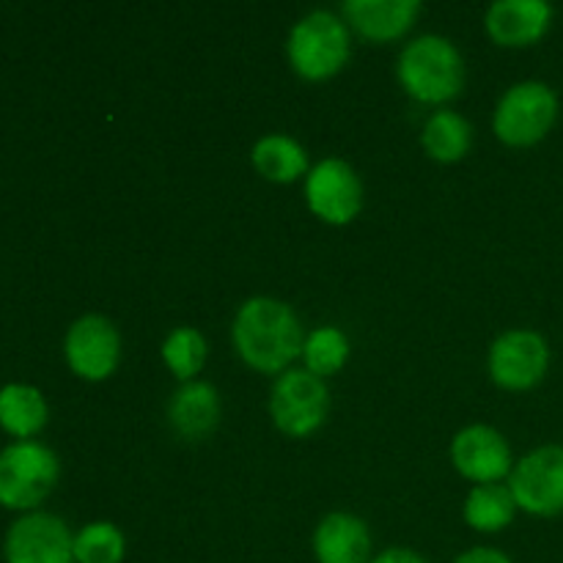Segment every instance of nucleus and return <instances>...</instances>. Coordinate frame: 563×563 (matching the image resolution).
<instances>
[{
  "label": "nucleus",
  "mask_w": 563,
  "mask_h": 563,
  "mask_svg": "<svg viewBox=\"0 0 563 563\" xmlns=\"http://www.w3.org/2000/svg\"><path fill=\"white\" fill-rule=\"evenodd\" d=\"M234 350L242 361L262 374H280L302 355L300 319L275 297H251L234 319Z\"/></svg>",
  "instance_id": "obj_1"
},
{
  "label": "nucleus",
  "mask_w": 563,
  "mask_h": 563,
  "mask_svg": "<svg viewBox=\"0 0 563 563\" xmlns=\"http://www.w3.org/2000/svg\"><path fill=\"white\" fill-rule=\"evenodd\" d=\"M396 75L412 99L427 104L451 102L465 86V64L460 49L454 47V42L434 33L418 36L401 49Z\"/></svg>",
  "instance_id": "obj_2"
},
{
  "label": "nucleus",
  "mask_w": 563,
  "mask_h": 563,
  "mask_svg": "<svg viewBox=\"0 0 563 563\" xmlns=\"http://www.w3.org/2000/svg\"><path fill=\"white\" fill-rule=\"evenodd\" d=\"M289 64L302 80H328L350 60V27L330 11H311L289 33Z\"/></svg>",
  "instance_id": "obj_3"
},
{
  "label": "nucleus",
  "mask_w": 563,
  "mask_h": 563,
  "mask_svg": "<svg viewBox=\"0 0 563 563\" xmlns=\"http://www.w3.org/2000/svg\"><path fill=\"white\" fill-rule=\"evenodd\" d=\"M559 119V97L548 82L526 80L511 86L495 108L493 130L506 146L526 148L544 141Z\"/></svg>",
  "instance_id": "obj_4"
},
{
  "label": "nucleus",
  "mask_w": 563,
  "mask_h": 563,
  "mask_svg": "<svg viewBox=\"0 0 563 563\" xmlns=\"http://www.w3.org/2000/svg\"><path fill=\"white\" fill-rule=\"evenodd\" d=\"M58 456L42 443L20 440L0 451V504L5 509H33L58 484Z\"/></svg>",
  "instance_id": "obj_5"
},
{
  "label": "nucleus",
  "mask_w": 563,
  "mask_h": 563,
  "mask_svg": "<svg viewBox=\"0 0 563 563\" xmlns=\"http://www.w3.org/2000/svg\"><path fill=\"white\" fill-rule=\"evenodd\" d=\"M328 385L306 368H289L275 379L269 412H273L275 427L289 438H308L317 432L328 418Z\"/></svg>",
  "instance_id": "obj_6"
},
{
  "label": "nucleus",
  "mask_w": 563,
  "mask_h": 563,
  "mask_svg": "<svg viewBox=\"0 0 563 563\" xmlns=\"http://www.w3.org/2000/svg\"><path fill=\"white\" fill-rule=\"evenodd\" d=\"M517 509L533 517L563 515V445H542L522 456L509 476Z\"/></svg>",
  "instance_id": "obj_7"
},
{
  "label": "nucleus",
  "mask_w": 563,
  "mask_h": 563,
  "mask_svg": "<svg viewBox=\"0 0 563 563\" xmlns=\"http://www.w3.org/2000/svg\"><path fill=\"white\" fill-rule=\"evenodd\" d=\"M550 368V346L537 330H509L489 350V374L504 390H531Z\"/></svg>",
  "instance_id": "obj_8"
},
{
  "label": "nucleus",
  "mask_w": 563,
  "mask_h": 563,
  "mask_svg": "<svg viewBox=\"0 0 563 563\" xmlns=\"http://www.w3.org/2000/svg\"><path fill=\"white\" fill-rule=\"evenodd\" d=\"M308 209L330 225H346L363 209V185L350 163L322 159L306 176Z\"/></svg>",
  "instance_id": "obj_9"
},
{
  "label": "nucleus",
  "mask_w": 563,
  "mask_h": 563,
  "mask_svg": "<svg viewBox=\"0 0 563 563\" xmlns=\"http://www.w3.org/2000/svg\"><path fill=\"white\" fill-rule=\"evenodd\" d=\"M5 563H75V537L55 515L31 511L5 533Z\"/></svg>",
  "instance_id": "obj_10"
},
{
  "label": "nucleus",
  "mask_w": 563,
  "mask_h": 563,
  "mask_svg": "<svg viewBox=\"0 0 563 563\" xmlns=\"http://www.w3.org/2000/svg\"><path fill=\"white\" fill-rule=\"evenodd\" d=\"M66 363L77 377L88 383L108 379L119 368L121 357V335L110 319L88 313L77 319L69 328L64 341Z\"/></svg>",
  "instance_id": "obj_11"
},
{
  "label": "nucleus",
  "mask_w": 563,
  "mask_h": 563,
  "mask_svg": "<svg viewBox=\"0 0 563 563\" xmlns=\"http://www.w3.org/2000/svg\"><path fill=\"white\" fill-rule=\"evenodd\" d=\"M451 462L476 484H498L511 476V449L493 427H467L451 443Z\"/></svg>",
  "instance_id": "obj_12"
},
{
  "label": "nucleus",
  "mask_w": 563,
  "mask_h": 563,
  "mask_svg": "<svg viewBox=\"0 0 563 563\" xmlns=\"http://www.w3.org/2000/svg\"><path fill=\"white\" fill-rule=\"evenodd\" d=\"M553 25V5L544 0H498L487 11V33L500 47H531Z\"/></svg>",
  "instance_id": "obj_13"
},
{
  "label": "nucleus",
  "mask_w": 563,
  "mask_h": 563,
  "mask_svg": "<svg viewBox=\"0 0 563 563\" xmlns=\"http://www.w3.org/2000/svg\"><path fill=\"white\" fill-rule=\"evenodd\" d=\"M421 14L418 0H346L344 22H350L363 38L394 42L401 38Z\"/></svg>",
  "instance_id": "obj_14"
},
{
  "label": "nucleus",
  "mask_w": 563,
  "mask_h": 563,
  "mask_svg": "<svg viewBox=\"0 0 563 563\" xmlns=\"http://www.w3.org/2000/svg\"><path fill=\"white\" fill-rule=\"evenodd\" d=\"M313 555L319 563H368L372 561V533L355 515L335 511L317 526Z\"/></svg>",
  "instance_id": "obj_15"
},
{
  "label": "nucleus",
  "mask_w": 563,
  "mask_h": 563,
  "mask_svg": "<svg viewBox=\"0 0 563 563\" xmlns=\"http://www.w3.org/2000/svg\"><path fill=\"white\" fill-rule=\"evenodd\" d=\"M170 427L181 440H207L220 423V396L209 383H185L174 394L168 407Z\"/></svg>",
  "instance_id": "obj_16"
},
{
  "label": "nucleus",
  "mask_w": 563,
  "mask_h": 563,
  "mask_svg": "<svg viewBox=\"0 0 563 563\" xmlns=\"http://www.w3.org/2000/svg\"><path fill=\"white\" fill-rule=\"evenodd\" d=\"M517 515V500L509 484H476L465 500V522L473 531L498 533L511 526Z\"/></svg>",
  "instance_id": "obj_17"
},
{
  "label": "nucleus",
  "mask_w": 563,
  "mask_h": 563,
  "mask_svg": "<svg viewBox=\"0 0 563 563\" xmlns=\"http://www.w3.org/2000/svg\"><path fill=\"white\" fill-rule=\"evenodd\" d=\"M253 168L269 181L291 185L308 170V154L295 137L267 135L253 146Z\"/></svg>",
  "instance_id": "obj_18"
},
{
  "label": "nucleus",
  "mask_w": 563,
  "mask_h": 563,
  "mask_svg": "<svg viewBox=\"0 0 563 563\" xmlns=\"http://www.w3.org/2000/svg\"><path fill=\"white\" fill-rule=\"evenodd\" d=\"M47 423V401L33 385H5L0 390V427L14 438H33Z\"/></svg>",
  "instance_id": "obj_19"
},
{
  "label": "nucleus",
  "mask_w": 563,
  "mask_h": 563,
  "mask_svg": "<svg viewBox=\"0 0 563 563\" xmlns=\"http://www.w3.org/2000/svg\"><path fill=\"white\" fill-rule=\"evenodd\" d=\"M473 146V126L454 110H438L423 126V148L438 163H460Z\"/></svg>",
  "instance_id": "obj_20"
},
{
  "label": "nucleus",
  "mask_w": 563,
  "mask_h": 563,
  "mask_svg": "<svg viewBox=\"0 0 563 563\" xmlns=\"http://www.w3.org/2000/svg\"><path fill=\"white\" fill-rule=\"evenodd\" d=\"M302 361H306V372H311L313 377H333L350 361V339L339 328L311 330L302 344Z\"/></svg>",
  "instance_id": "obj_21"
},
{
  "label": "nucleus",
  "mask_w": 563,
  "mask_h": 563,
  "mask_svg": "<svg viewBox=\"0 0 563 563\" xmlns=\"http://www.w3.org/2000/svg\"><path fill=\"white\" fill-rule=\"evenodd\" d=\"M163 361L176 379L192 383L207 363V341L196 328H176L165 339Z\"/></svg>",
  "instance_id": "obj_22"
},
{
  "label": "nucleus",
  "mask_w": 563,
  "mask_h": 563,
  "mask_svg": "<svg viewBox=\"0 0 563 563\" xmlns=\"http://www.w3.org/2000/svg\"><path fill=\"white\" fill-rule=\"evenodd\" d=\"M126 553V539L113 522H91L75 537L77 563H121Z\"/></svg>",
  "instance_id": "obj_23"
},
{
  "label": "nucleus",
  "mask_w": 563,
  "mask_h": 563,
  "mask_svg": "<svg viewBox=\"0 0 563 563\" xmlns=\"http://www.w3.org/2000/svg\"><path fill=\"white\" fill-rule=\"evenodd\" d=\"M454 563H511V559L495 548H471L465 550V553H462Z\"/></svg>",
  "instance_id": "obj_24"
},
{
  "label": "nucleus",
  "mask_w": 563,
  "mask_h": 563,
  "mask_svg": "<svg viewBox=\"0 0 563 563\" xmlns=\"http://www.w3.org/2000/svg\"><path fill=\"white\" fill-rule=\"evenodd\" d=\"M368 563H429L423 555H418L416 550H407V548H390L385 553L374 555Z\"/></svg>",
  "instance_id": "obj_25"
}]
</instances>
